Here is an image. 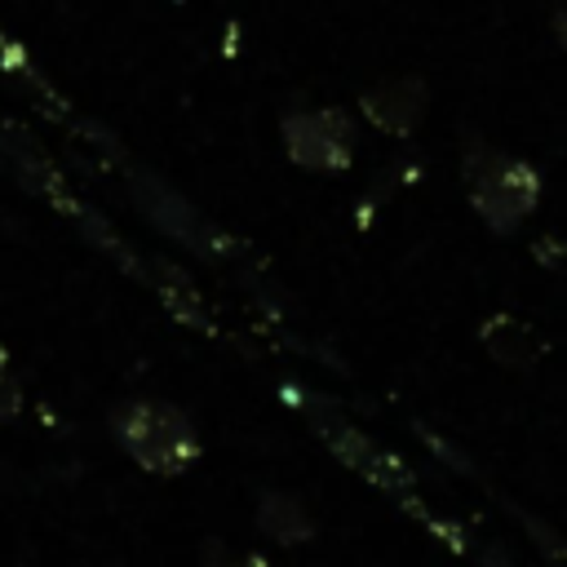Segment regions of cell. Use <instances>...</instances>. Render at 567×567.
<instances>
[{"instance_id": "1", "label": "cell", "mask_w": 567, "mask_h": 567, "mask_svg": "<svg viewBox=\"0 0 567 567\" xmlns=\"http://www.w3.org/2000/svg\"><path fill=\"white\" fill-rule=\"evenodd\" d=\"M115 443L155 478H177L199 461V430L177 403L164 399H128L111 416Z\"/></svg>"}, {"instance_id": "2", "label": "cell", "mask_w": 567, "mask_h": 567, "mask_svg": "<svg viewBox=\"0 0 567 567\" xmlns=\"http://www.w3.org/2000/svg\"><path fill=\"white\" fill-rule=\"evenodd\" d=\"M465 195L474 204V213L496 230L509 235L540 195V177L532 173V164L514 159V155H496V151H478L465 164Z\"/></svg>"}, {"instance_id": "3", "label": "cell", "mask_w": 567, "mask_h": 567, "mask_svg": "<svg viewBox=\"0 0 567 567\" xmlns=\"http://www.w3.org/2000/svg\"><path fill=\"white\" fill-rule=\"evenodd\" d=\"M284 146L288 159L315 173H341L354 159V128L350 115L337 106H319V111H292L284 115Z\"/></svg>"}, {"instance_id": "4", "label": "cell", "mask_w": 567, "mask_h": 567, "mask_svg": "<svg viewBox=\"0 0 567 567\" xmlns=\"http://www.w3.org/2000/svg\"><path fill=\"white\" fill-rule=\"evenodd\" d=\"M359 106H363V115H368L377 128H385V133H412L416 120L425 115V84L412 80V75H403V80H381V84H372V89L363 93Z\"/></svg>"}, {"instance_id": "5", "label": "cell", "mask_w": 567, "mask_h": 567, "mask_svg": "<svg viewBox=\"0 0 567 567\" xmlns=\"http://www.w3.org/2000/svg\"><path fill=\"white\" fill-rule=\"evenodd\" d=\"M332 452H337L346 465H354L368 483H377L381 492H390V496H399V501L412 492V474H408L394 456L377 452L363 434H354V430H337V434H332Z\"/></svg>"}, {"instance_id": "6", "label": "cell", "mask_w": 567, "mask_h": 567, "mask_svg": "<svg viewBox=\"0 0 567 567\" xmlns=\"http://www.w3.org/2000/svg\"><path fill=\"white\" fill-rule=\"evenodd\" d=\"M257 527H261L266 540H275V545H284V549L315 540V518H310V509H306L292 492H275V487L261 492V501H257Z\"/></svg>"}, {"instance_id": "7", "label": "cell", "mask_w": 567, "mask_h": 567, "mask_svg": "<svg viewBox=\"0 0 567 567\" xmlns=\"http://www.w3.org/2000/svg\"><path fill=\"white\" fill-rule=\"evenodd\" d=\"M483 346L505 368H532L540 359V337L523 319H509V315H496L483 323Z\"/></svg>"}, {"instance_id": "8", "label": "cell", "mask_w": 567, "mask_h": 567, "mask_svg": "<svg viewBox=\"0 0 567 567\" xmlns=\"http://www.w3.org/2000/svg\"><path fill=\"white\" fill-rule=\"evenodd\" d=\"M204 567H275L266 554H235L226 540H204Z\"/></svg>"}, {"instance_id": "9", "label": "cell", "mask_w": 567, "mask_h": 567, "mask_svg": "<svg viewBox=\"0 0 567 567\" xmlns=\"http://www.w3.org/2000/svg\"><path fill=\"white\" fill-rule=\"evenodd\" d=\"M558 40H563V49H567V9L558 13Z\"/></svg>"}]
</instances>
